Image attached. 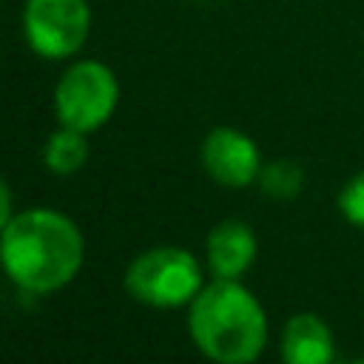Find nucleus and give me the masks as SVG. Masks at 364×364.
Wrapping results in <instances>:
<instances>
[{
  "instance_id": "nucleus-13",
  "label": "nucleus",
  "mask_w": 364,
  "mask_h": 364,
  "mask_svg": "<svg viewBox=\"0 0 364 364\" xmlns=\"http://www.w3.org/2000/svg\"><path fill=\"white\" fill-rule=\"evenodd\" d=\"M350 364H364V358H355V361H350Z\"/></svg>"
},
{
  "instance_id": "nucleus-2",
  "label": "nucleus",
  "mask_w": 364,
  "mask_h": 364,
  "mask_svg": "<svg viewBox=\"0 0 364 364\" xmlns=\"http://www.w3.org/2000/svg\"><path fill=\"white\" fill-rule=\"evenodd\" d=\"M188 330L202 355L216 364H253L267 344L262 301L239 279H213L188 310Z\"/></svg>"
},
{
  "instance_id": "nucleus-6",
  "label": "nucleus",
  "mask_w": 364,
  "mask_h": 364,
  "mask_svg": "<svg viewBox=\"0 0 364 364\" xmlns=\"http://www.w3.org/2000/svg\"><path fill=\"white\" fill-rule=\"evenodd\" d=\"M202 165L213 182L225 188H247L262 173V154L245 131L219 125L202 142Z\"/></svg>"
},
{
  "instance_id": "nucleus-4",
  "label": "nucleus",
  "mask_w": 364,
  "mask_h": 364,
  "mask_svg": "<svg viewBox=\"0 0 364 364\" xmlns=\"http://www.w3.org/2000/svg\"><path fill=\"white\" fill-rule=\"evenodd\" d=\"M119 102L117 74L100 60H80L63 71L54 88L60 125L91 134L111 119Z\"/></svg>"
},
{
  "instance_id": "nucleus-7",
  "label": "nucleus",
  "mask_w": 364,
  "mask_h": 364,
  "mask_svg": "<svg viewBox=\"0 0 364 364\" xmlns=\"http://www.w3.org/2000/svg\"><path fill=\"white\" fill-rule=\"evenodd\" d=\"M205 256L213 279H242V273L256 259V236L250 225L239 219L213 225L205 239Z\"/></svg>"
},
{
  "instance_id": "nucleus-9",
  "label": "nucleus",
  "mask_w": 364,
  "mask_h": 364,
  "mask_svg": "<svg viewBox=\"0 0 364 364\" xmlns=\"http://www.w3.org/2000/svg\"><path fill=\"white\" fill-rule=\"evenodd\" d=\"M43 162L48 171L68 176L74 171H80L88 162V139L82 131L65 128L60 125V131H54L43 148Z\"/></svg>"
},
{
  "instance_id": "nucleus-10",
  "label": "nucleus",
  "mask_w": 364,
  "mask_h": 364,
  "mask_svg": "<svg viewBox=\"0 0 364 364\" xmlns=\"http://www.w3.org/2000/svg\"><path fill=\"white\" fill-rule=\"evenodd\" d=\"M256 182L273 199H293L304 185V171L293 159H273L262 165V173Z\"/></svg>"
},
{
  "instance_id": "nucleus-11",
  "label": "nucleus",
  "mask_w": 364,
  "mask_h": 364,
  "mask_svg": "<svg viewBox=\"0 0 364 364\" xmlns=\"http://www.w3.org/2000/svg\"><path fill=\"white\" fill-rule=\"evenodd\" d=\"M338 210L350 225L364 228V171L353 173L338 191Z\"/></svg>"
},
{
  "instance_id": "nucleus-8",
  "label": "nucleus",
  "mask_w": 364,
  "mask_h": 364,
  "mask_svg": "<svg viewBox=\"0 0 364 364\" xmlns=\"http://www.w3.org/2000/svg\"><path fill=\"white\" fill-rule=\"evenodd\" d=\"M279 353L284 364H333V330L316 313H293L282 327Z\"/></svg>"
},
{
  "instance_id": "nucleus-12",
  "label": "nucleus",
  "mask_w": 364,
  "mask_h": 364,
  "mask_svg": "<svg viewBox=\"0 0 364 364\" xmlns=\"http://www.w3.org/2000/svg\"><path fill=\"white\" fill-rule=\"evenodd\" d=\"M11 216H14V213H11V193H9V185H6L3 176H0V233H3V228L9 225Z\"/></svg>"
},
{
  "instance_id": "nucleus-1",
  "label": "nucleus",
  "mask_w": 364,
  "mask_h": 364,
  "mask_svg": "<svg viewBox=\"0 0 364 364\" xmlns=\"http://www.w3.org/2000/svg\"><path fill=\"white\" fill-rule=\"evenodd\" d=\"M80 228L60 210L28 208L14 213L0 233V267L26 293H51L82 267Z\"/></svg>"
},
{
  "instance_id": "nucleus-5",
  "label": "nucleus",
  "mask_w": 364,
  "mask_h": 364,
  "mask_svg": "<svg viewBox=\"0 0 364 364\" xmlns=\"http://www.w3.org/2000/svg\"><path fill=\"white\" fill-rule=\"evenodd\" d=\"M23 34L46 60L74 57L91 34V9L85 0H26Z\"/></svg>"
},
{
  "instance_id": "nucleus-3",
  "label": "nucleus",
  "mask_w": 364,
  "mask_h": 364,
  "mask_svg": "<svg viewBox=\"0 0 364 364\" xmlns=\"http://www.w3.org/2000/svg\"><path fill=\"white\" fill-rule=\"evenodd\" d=\"M205 287L202 264L185 247H151L125 267V290L151 307H182Z\"/></svg>"
}]
</instances>
